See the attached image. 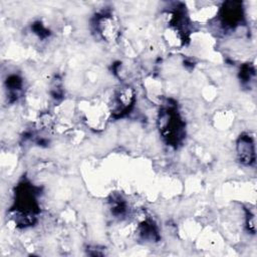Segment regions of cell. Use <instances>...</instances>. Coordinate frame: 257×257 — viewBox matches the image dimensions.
I'll return each instance as SVG.
<instances>
[{
    "label": "cell",
    "instance_id": "cell-1",
    "mask_svg": "<svg viewBox=\"0 0 257 257\" xmlns=\"http://www.w3.org/2000/svg\"><path fill=\"white\" fill-rule=\"evenodd\" d=\"M160 131L164 138L172 145H176L183 138L184 122L178 111L173 108H165L160 113Z\"/></svg>",
    "mask_w": 257,
    "mask_h": 257
},
{
    "label": "cell",
    "instance_id": "cell-2",
    "mask_svg": "<svg viewBox=\"0 0 257 257\" xmlns=\"http://www.w3.org/2000/svg\"><path fill=\"white\" fill-rule=\"evenodd\" d=\"M95 27L101 37L106 41L112 42L118 36L119 25L117 19L111 13H102L97 15Z\"/></svg>",
    "mask_w": 257,
    "mask_h": 257
},
{
    "label": "cell",
    "instance_id": "cell-3",
    "mask_svg": "<svg viewBox=\"0 0 257 257\" xmlns=\"http://www.w3.org/2000/svg\"><path fill=\"white\" fill-rule=\"evenodd\" d=\"M238 157L244 165H252L255 161V150L253 140L249 136H242L237 143Z\"/></svg>",
    "mask_w": 257,
    "mask_h": 257
},
{
    "label": "cell",
    "instance_id": "cell-4",
    "mask_svg": "<svg viewBox=\"0 0 257 257\" xmlns=\"http://www.w3.org/2000/svg\"><path fill=\"white\" fill-rule=\"evenodd\" d=\"M221 17L228 26H235L242 18V5L240 2H226L222 7Z\"/></svg>",
    "mask_w": 257,
    "mask_h": 257
}]
</instances>
